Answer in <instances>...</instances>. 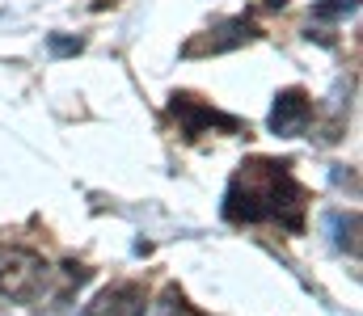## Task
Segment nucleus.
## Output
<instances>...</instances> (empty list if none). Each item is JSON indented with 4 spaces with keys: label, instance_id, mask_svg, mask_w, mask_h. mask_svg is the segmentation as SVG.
I'll list each match as a JSON object with an SVG mask.
<instances>
[{
    "label": "nucleus",
    "instance_id": "4",
    "mask_svg": "<svg viewBox=\"0 0 363 316\" xmlns=\"http://www.w3.org/2000/svg\"><path fill=\"white\" fill-rule=\"evenodd\" d=\"M308 118H313V102H308L304 89H283V93L274 98V110H271V131L274 135L291 139V135H300V131L308 127Z\"/></svg>",
    "mask_w": 363,
    "mask_h": 316
},
{
    "label": "nucleus",
    "instance_id": "6",
    "mask_svg": "<svg viewBox=\"0 0 363 316\" xmlns=\"http://www.w3.org/2000/svg\"><path fill=\"white\" fill-rule=\"evenodd\" d=\"M250 38H254V30H250L245 21H228V25L216 30V38H207V42H190L186 55H199V51H233V47H241V42H250Z\"/></svg>",
    "mask_w": 363,
    "mask_h": 316
},
{
    "label": "nucleus",
    "instance_id": "8",
    "mask_svg": "<svg viewBox=\"0 0 363 316\" xmlns=\"http://www.w3.org/2000/svg\"><path fill=\"white\" fill-rule=\"evenodd\" d=\"M355 8H359V0H321V4H313V17L330 21V17H347Z\"/></svg>",
    "mask_w": 363,
    "mask_h": 316
},
{
    "label": "nucleus",
    "instance_id": "3",
    "mask_svg": "<svg viewBox=\"0 0 363 316\" xmlns=\"http://www.w3.org/2000/svg\"><path fill=\"white\" fill-rule=\"evenodd\" d=\"M148 312V291L140 283H110L106 291L93 295V304L81 316H144Z\"/></svg>",
    "mask_w": 363,
    "mask_h": 316
},
{
    "label": "nucleus",
    "instance_id": "2",
    "mask_svg": "<svg viewBox=\"0 0 363 316\" xmlns=\"http://www.w3.org/2000/svg\"><path fill=\"white\" fill-rule=\"evenodd\" d=\"M43 287H47V262L38 253L17 249V245L0 249V295H9L17 304H30V300L43 295Z\"/></svg>",
    "mask_w": 363,
    "mask_h": 316
},
{
    "label": "nucleus",
    "instance_id": "7",
    "mask_svg": "<svg viewBox=\"0 0 363 316\" xmlns=\"http://www.w3.org/2000/svg\"><path fill=\"white\" fill-rule=\"evenodd\" d=\"M325 228L334 232V245H338V249L359 253V240H355V232H359V215H355V211H351V215H347V211H330V215H325Z\"/></svg>",
    "mask_w": 363,
    "mask_h": 316
},
{
    "label": "nucleus",
    "instance_id": "5",
    "mask_svg": "<svg viewBox=\"0 0 363 316\" xmlns=\"http://www.w3.org/2000/svg\"><path fill=\"white\" fill-rule=\"evenodd\" d=\"M174 114L182 118V127H186V135H199L203 127H241L237 118H224V114H216L211 105H199L194 98H174Z\"/></svg>",
    "mask_w": 363,
    "mask_h": 316
},
{
    "label": "nucleus",
    "instance_id": "9",
    "mask_svg": "<svg viewBox=\"0 0 363 316\" xmlns=\"http://www.w3.org/2000/svg\"><path fill=\"white\" fill-rule=\"evenodd\" d=\"M81 47H85L81 38H51V51H55V55H77Z\"/></svg>",
    "mask_w": 363,
    "mask_h": 316
},
{
    "label": "nucleus",
    "instance_id": "1",
    "mask_svg": "<svg viewBox=\"0 0 363 316\" xmlns=\"http://www.w3.org/2000/svg\"><path fill=\"white\" fill-rule=\"evenodd\" d=\"M224 215L233 223H262L279 219L283 228L300 232V215H304V190L291 182L287 165L274 160H250L237 169L228 194H224Z\"/></svg>",
    "mask_w": 363,
    "mask_h": 316
}]
</instances>
